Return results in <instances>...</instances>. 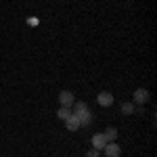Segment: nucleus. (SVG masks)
I'll list each match as a JSON object with an SVG mask.
<instances>
[{
	"label": "nucleus",
	"mask_w": 157,
	"mask_h": 157,
	"mask_svg": "<svg viewBox=\"0 0 157 157\" xmlns=\"http://www.w3.org/2000/svg\"><path fill=\"white\" fill-rule=\"evenodd\" d=\"M59 103H61V107H71L73 103H75V98H73V94L69 90H61L59 92Z\"/></svg>",
	"instance_id": "2"
},
{
	"label": "nucleus",
	"mask_w": 157,
	"mask_h": 157,
	"mask_svg": "<svg viewBox=\"0 0 157 157\" xmlns=\"http://www.w3.org/2000/svg\"><path fill=\"white\" fill-rule=\"evenodd\" d=\"M103 149H105V155L107 157H120V153H121V149H120L117 143H107Z\"/></svg>",
	"instance_id": "5"
},
{
	"label": "nucleus",
	"mask_w": 157,
	"mask_h": 157,
	"mask_svg": "<svg viewBox=\"0 0 157 157\" xmlns=\"http://www.w3.org/2000/svg\"><path fill=\"white\" fill-rule=\"evenodd\" d=\"M65 126H67V130H71V132H75V130H78V128H80V120H78V117H75V115H69V117H67V120H65Z\"/></svg>",
	"instance_id": "6"
},
{
	"label": "nucleus",
	"mask_w": 157,
	"mask_h": 157,
	"mask_svg": "<svg viewBox=\"0 0 157 157\" xmlns=\"http://www.w3.org/2000/svg\"><path fill=\"white\" fill-rule=\"evenodd\" d=\"M134 103L136 105H145L147 101H149V90L147 88H138V90H134Z\"/></svg>",
	"instance_id": "3"
},
{
	"label": "nucleus",
	"mask_w": 157,
	"mask_h": 157,
	"mask_svg": "<svg viewBox=\"0 0 157 157\" xmlns=\"http://www.w3.org/2000/svg\"><path fill=\"white\" fill-rule=\"evenodd\" d=\"M105 145H107V138H105L103 134H94V136H92V147H94V149L101 151Z\"/></svg>",
	"instance_id": "7"
},
{
	"label": "nucleus",
	"mask_w": 157,
	"mask_h": 157,
	"mask_svg": "<svg viewBox=\"0 0 157 157\" xmlns=\"http://www.w3.org/2000/svg\"><path fill=\"white\" fill-rule=\"evenodd\" d=\"M69 115H71V111H69V107H61L59 111H57V117H59V120H67V117H69Z\"/></svg>",
	"instance_id": "9"
},
{
	"label": "nucleus",
	"mask_w": 157,
	"mask_h": 157,
	"mask_svg": "<svg viewBox=\"0 0 157 157\" xmlns=\"http://www.w3.org/2000/svg\"><path fill=\"white\" fill-rule=\"evenodd\" d=\"M103 136L107 138V143H115V138H117V130H115V128H107V130L103 132Z\"/></svg>",
	"instance_id": "8"
},
{
	"label": "nucleus",
	"mask_w": 157,
	"mask_h": 157,
	"mask_svg": "<svg viewBox=\"0 0 157 157\" xmlns=\"http://www.w3.org/2000/svg\"><path fill=\"white\" fill-rule=\"evenodd\" d=\"M86 157H101V153H98V149H94V147H92V149L86 153Z\"/></svg>",
	"instance_id": "11"
},
{
	"label": "nucleus",
	"mask_w": 157,
	"mask_h": 157,
	"mask_svg": "<svg viewBox=\"0 0 157 157\" xmlns=\"http://www.w3.org/2000/svg\"><path fill=\"white\" fill-rule=\"evenodd\" d=\"M97 103L101 105V107H111L113 105V94L111 92H98V97H97Z\"/></svg>",
	"instance_id": "4"
},
{
	"label": "nucleus",
	"mask_w": 157,
	"mask_h": 157,
	"mask_svg": "<svg viewBox=\"0 0 157 157\" xmlns=\"http://www.w3.org/2000/svg\"><path fill=\"white\" fill-rule=\"evenodd\" d=\"M121 113H124V115L134 113V103H124V105H121Z\"/></svg>",
	"instance_id": "10"
},
{
	"label": "nucleus",
	"mask_w": 157,
	"mask_h": 157,
	"mask_svg": "<svg viewBox=\"0 0 157 157\" xmlns=\"http://www.w3.org/2000/svg\"><path fill=\"white\" fill-rule=\"evenodd\" d=\"M73 115L80 120V126H90L92 124V113H90V109L84 101L73 103Z\"/></svg>",
	"instance_id": "1"
}]
</instances>
